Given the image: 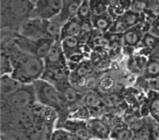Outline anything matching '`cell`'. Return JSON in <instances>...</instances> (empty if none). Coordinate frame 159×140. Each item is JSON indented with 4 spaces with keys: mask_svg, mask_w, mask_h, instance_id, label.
Returning <instances> with one entry per match:
<instances>
[{
    "mask_svg": "<svg viewBox=\"0 0 159 140\" xmlns=\"http://www.w3.org/2000/svg\"><path fill=\"white\" fill-rule=\"evenodd\" d=\"M10 55L14 70L11 74L23 84H32L43 77L44 71L43 59L24 52L14 43L3 49Z\"/></svg>",
    "mask_w": 159,
    "mask_h": 140,
    "instance_id": "cell-1",
    "label": "cell"
},
{
    "mask_svg": "<svg viewBox=\"0 0 159 140\" xmlns=\"http://www.w3.org/2000/svg\"><path fill=\"white\" fill-rule=\"evenodd\" d=\"M34 8L32 0H2V27L18 31L22 24L31 17Z\"/></svg>",
    "mask_w": 159,
    "mask_h": 140,
    "instance_id": "cell-2",
    "label": "cell"
},
{
    "mask_svg": "<svg viewBox=\"0 0 159 140\" xmlns=\"http://www.w3.org/2000/svg\"><path fill=\"white\" fill-rule=\"evenodd\" d=\"M32 84L37 103L54 109L57 113L65 112L69 107L59 90L51 82L41 78Z\"/></svg>",
    "mask_w": 159,
    "mask_h": 140,
    "instance_id": "cell-3",
    "label": "cell"
},
{
    "mask_svg": "<svg viewBox=\"0 0 159 140\" xmlns=\"http://www.w3.org/2000/svg\"><path fill=\"white\" fill-rule=\"evenodd\" d=\"M36 103L33 84H24L17 91L1 100V115L10 114L30 108Z\"/></svg>",
    "mask_w": 159,
    "mask_h": 140,
    "instance_id": "cell-4",
    "label": "cell"
},
{
    "mask_svg": "<svg viewBox=\"0 0 159 140\" xmlns=\"http://www.w3.org/2000/svg\"><path fill=\"white\" fill-rule=\"evenodd\" d=\"M43 60L45 67L44 72L47 73L48 77L52 75L55 77L54 79H56L57 78L66 76V72L68 68L66 66L67 59L62 50L61 40L54 42Z\"/></svg>",
    "mask_w": 159,
    "mask_h": 140,
    "instance_id": "cell-5",
    "label": "cell"
},
{
    "mask_svg": "<svg viewBox=\"0 0 159 140\" xmlns=\"http://www.w3.org/2000/svg\"><path fill=\"white\" fill-rule=\"evenodd\" d=\"M13 42L22 51L44 59L55 41L49 38H30L16 33Z\"/></svg>",
    "mask_w": 159,
    "mask_h": 140,
    "instance_id": "cell-6",
    "label": "cell"
},
{
    "mask_svg": "<svg viewBox=\"0 0 159 140\" xmlns=\"http://www.w3.org/2000/svg\"><path fill=\"white\" fill-rule=\"evenodd\" d=\"M63 0H37L30 18L51 20L61 11Z\"/></svg>",
    "mask_w": 159,
    "mask_h": 140,
    "instance_id": "cell-7",
    "label": "cell"
},
{
    "mask_svg": "<svg viewBox=\"0 0 159 140\" xmlns=\"http://www.w3.org/2000/svg\"><path fill=\"white\" fill-rule=\"evenodd\" d=\"M51 83L59 90L69 107L76 105L82 100L85 94L71 84L67 76L57 78L52 81Z\"/></svg>",
    "mask_w": 159,
    "mask_h": 140,
    "instance_id": "cell-8",
    "label": "cell"
},
{
    "mask_svg": "<svg viewBox=\"0 0 159 140\" xmlns=\"http://www.w3.org/2000/svg\"><path fill=\"white\" fill-rule=\"evenodd\" d=\"M47 21L36 18H28L22 24L18 33L30 38H48Z\"/></svg>",
    "mask_w": 159,
    "mask_h": 140,
    "instance_id": "cell-9",
    "label": "cell"
},
{
    "mask_svg": "<svg viewBox=\"0 0 159 140\" xmlns=\"http://www.w3.org/2000/svg\"><path fill=\"white\" fill-rule=\"evenodd\" d=\"M62 127L69 131L79 139H88L91 138L87 121L81 119L70 118L62 123Z\"/></svg>",
    "mask_w": 159,
    "mask_h": 140,
    "instance_id": "cell-10",
    "label": "cell"
},
{
    "mask_svg": "<svg viewBox=\"0 0 159 140\" xmlns=\"http://www.w3.org/2000/svg\"><path fill=\"white\" fill-rule=\"evenodd\" d=\"M83 0H66L63 1L61 11L57 16L52 20L63 25L70 19L77 15L78 11Z\"/></svg>",
    "mask_w": 159,
    "mask_h": 140,
    "instance_id": "cell-11",
    "label": "cell"
},
{
    "mask_svg": "<svg viewBox=\"0 0 159 140\" xmlns=\"http://www.w3.org/2000/svg\"><path fill=\"white\" fill-rule=\"evenodd\" d=\"M89 129L91 138H110L111 129L103 120L98 118L89 119L87 121Z\"/></svg>",
    "mask_w": 159,
    "mask_h": 140,
    "instance_id": "cell-12",
    "label": "cell"
},
{
    "mask_svg": "<svg viewBox=\"0 0 159 140\" xmlns=\"http://www.w3.org/2000/svg\"><path fill=\"white\" fill-rule=\"evenodd\" d=\"M24 84L21 83L11 75L1 76V100L5 99L22 87Z\"/></svg>",
    "mask_w": 159,
    "mask_h": 140,
    "instance_id": "cell-13",
    "label": "cell"
},
{
    "mask_svg": "<svg viewBox=\"0 0 159 140\" xmlns=\"http://www.w3.org/2000/svg\"><path fill=\"white\" fill-rule=\"evenodd\" d=\"M144 35V34L142 28L139 24H137L123 33L124 44L128 46H136L141 43Z\"/></svg>",
    "mask_w": 159,
    "mask_h": 140,
    "instance_id": "cell-14",
    "label": "cell"
},
{
    "mask_svg": "<svg viewBox=\"0 0 159 140\" xmlns=\"http://www.w3.org/2000/svg\"><path fill=\"white\" fill-rule=\"evenodd\" d=\"M82 22L77 16L70 19L61 27V40L67 37L79 36L81 32Z\"/></svg>",
    "mask_w": 159,
    "mask_h": 140,
    "instance_id": "cell-15",
    "label": "cell"
},
{
    "mask_svg": "<svg viewBox=\"0 0 159 140\" xmlns=\"http://www.w3.org/2000/svg\"><path fill=\"white\" fill-rule=\"evenodd\" d=\"M61 42L62 50L67 60H70L79 52L80 48V38L79 36L67 37L61 40Z\"/></svg>",
    "mask_w": 159,
    "mask_h": 140,
    "instance_id": "cell-16",
    "label": "cell"
},
{
    "mask_svg": "<svg viewBox=\"0 0 159 140\" xmlns=\"http://www.w3.org/2000/svg\"><path fill=\"white\" fill-rule=\"evenodd\" d=\"M92 71V65L88 61L82 62L75 68L69 77L72 85L85 79V77Z\"/></svg>",
    "mask_w": 159,
    "mask_h": 140,
    "instance_id": "cell-17",
    "label": "cell"
},
{
    "mask_svg": "<svg viewBox=\"0 0 159 140\" xmlns=\"http://www.w3.org/2000/svg\"><path fill=\"white\" fill-rule=\"evenodd\" d=\"M91 23L93 28L98 30L106 32L109 31L111 25L114 23L111 16L107 12L106 14L102 15H91Z\"/></svg>",
    "mask_w": 159,
    "mask_h": 140,
    "instance_id": "cell-18",
    "label": "cell"
},
{
    "mask_svg": "<svg viewBox=\"0 0 159 140\" xmlns=\"http://www.w3.org/2000/svg\"><path fill=\"white\" fill-rule=\"evenodd\" d=\"M134 131L127 124L120 123L111 129L110 138L117 139H131L134 138Z\"/></svg>",
    "mask_w": 159,
    "mask_h": 140,
    "instance_id": "cell-19",
    "label": "cell"
},
{
    "mask_svg": "<svg viewBox=\"0 0 159 140\" xmlns=\"http://www.w3.org/2000/svg\"><path fill=\"white\" fill-rule=\"evenodd\" d=\"M82 101L84 105H85L89 110L98 109L103 104L102 98H100L97 93L91 91L85 94L82 98Z\"/></svg>",
    "mask_w": 159,
    "mask_h": 140,
    "instance_id": "cell-20",
    "label": "cell"
},
{
    "mask_svg": "<svg viewBox=\"0 0 159 140\" xmlns=\"http://www.w3.org/2000/svg\"><path fill=\"white\" fill-rule=\"evenodd\" d=\"M119 18L125 24L128 28H130L139 24L140 21V15L139 13L128 10L119 15Z\"/></svg>",
    "mask_w": 159,
    "mask_h": 140,
    "instance_id": "cell-21",
    "label": "cell"
},
{
    "mask_svg": "<svg viewBox=\"0 0 159 140\" xmlns=\"http://www.w3.org/2000/svg\"><path fill=\"white\" fill-rule=\"evenodd\" d=\"M144 77L146 79L159 77V60L156 59H150L146 63L144 71Z\"/></svg>",
    "mask_w": 159,
    "mask_h": 140,
    "instance_id": "cell-22",
    "label": "cell"
},
{
    "mask_svg": "<svg viewBox=\"0 0 159 140\" xmlns=\"http://www.w3.org/2000/svg\"><path fill=\"white\" fill-rule=\"evenodd\" d=\"M13 70V64L10 55L6 51L2 50L1 54V76L11 75Z\"/></svg>",
    "mask_w": 159,
    "mask_h": 140,
    "instance_id": "cell-23",
    "label": "cell"
},
{
    "mask_svg": "<svg viewBox=\"0 0 159 140\" xmlns=\"http://www.w3.org/2000/svg\"><path fill=\"white\" fill-rule=\"evenodd\" d=\"M91 15L92 14L89 0H83L80 7H79L77 17L80 20L81 22H84L91 21Z\"/></svg>",
    "mask_w": 159,
    "mask_h": 140,
    "instance_id": "cell-24",
    "label": "cell"
},
{
    "mask_svg": "<svg viewBox=\"0 0 159 140\" xmlns=\"http://www.w3.org/2000/svg\"><path fill=\"white\" fill-rule=\"evenodd\" d=\"M89 2L93 15H102L107 12V3L100 0H89Z\"/></svg>",
    "mask_w": 159,
    "mask_h": 140,
    "instance_id": "cell-25",
    "label": "cell"
},
{
    "mask_svg": "<svg viewBox=\"0 0 159 140\" xmlns=\"http://www.w3.org/2000/svg\"><path fill=\"white\" fill-rule=\"evenodd\" d=\"M52 139H66V140H77L79 139L74 134L69 131L61 127L52 131L51 134Z\"/></svg>",
    "mask_w": 159,
    "mask_h": 140,
    "instance_id": "cell-26",
    "label": "cell"
},
{
    "mask_svg": "<svg viewBox=\"0 0 159 140\" xmlns=\"http://www.w3.org/2000/svg\"><path fill=\"white\" fill-rule=\"evenodd\" d=\"M102 101L103 104L107 106H116L121 103V102L122 101V97L118 93L110 92L106 93L105 97L102 98Z\"/></svg>",
    "mask_w": 159,
    "mask_h": 140,
    "instance_id": "cell-27",
    "label": "cell"
},
{
    "mask_svg": "<svg viewBox=\"0 0 159 140\" xmlns=\"http://www.w3.org/2000/svg\"><path fill=\"white\" fill-rule=\"evenodd\" d=\"M141 44L144 47H157L159 46V37L150 33L144 34Z\"/></svg>",
    "mask_w": 159,
    "mask_h": 140,
    "instance_id": "cell-28",
    "label": "cell"
},
{
    "mask_svg": "<svg viewBox=\"0 0 159 140\" xmlns=\"http://www.w3.org/2000/svg\"><path fill=\"white\" fill-rule=\"evenodd\" d=\"M150 112L154 119H159V96H154L149 103Z\"/></svg>",
    "mask_w": 159,
    "mask_h": 140,
    "instance_id": "cell-29",
    "label": "cell"
},
{
    "mask_svg": "<svg viewBox=\"0 0 159 140\" xmlns=\"http://www.w3.org/2000/svg\"><path fill=\"white\" fill-rule=\"evenodd\" d=\"M114 86V81L111 78H105L99 83V89L105 93H110Z\"/></svg>",
    "mask_w": 159,
    "mask_h": 140,
    "instance_id": "cell-30",
    "label": "cell"
},
{
    "mask_svg": "<svg viewBox=\"0 0 159 140\" xmlns=\"http://www.w3.org/2000/svg\"><path fill=\"white\" fill-rule=\"evenodd\" d=\"M150 127H148V131L150 135H152L154 139H159V125L153 121L149 122Z\"/></svg>",
    "mask_w": 159,
    "mask_h": 140,
    "instance_id": "cell-31",
    "label": "cell"
},
{
    "mask_svg": "<svg viewBox=\"0 0 159 140\" xmlns=\"http://www.w3.org/2000/svg\"><path fill=\"white\" fill-rule=\"evenodd\" d=\"M146 7V3L144 2L140 1V0H135L134 2L132 3V11L136 12V13H140V11L144 10Z\"/></svg>",
    "mask_w": 159,
    "mask_h": 140,
    "instance_id": "cell-32",
    "label": "cell"
},
{
    "mask_svg": "<svg viewBox=\"0 0 159 140\" xmlns=\"http://www.w3.org/2000/svg\"><path fill=\"white\" fill-rule=\"evenodd\" d=\"M148 86L150 88L155 90H159V77L148 79Z\"/></svg>",
    "mask_w": 159,
    "mask_h": 140,
    "instance_id": "cell-33",
    "label": "cell"
},
{
    "mask_svg": "<svg viewBox=\"0 0 159 140\" xmlns=\"http://www.w3.org/2000/svg\"><path fill=\"white\" fill-rule=\"evenodd\" d=\"M100 1H102V2H106V3H107V2L110 1V0H100Z\"/></svg>",
    "mask_w": 159,
    "mask_h": 140,
    "instance_id": "cell-34",
    "label": "cell"
},
{
    "mask_svg": "<svg viewBox=\"0 0 159 140\" xmlns=\"http://www.w3.org/2000/svg\"><path fill=\"white\" fill-rule=\"evenodd\" d=\"M32 1L33 2H34V3H35V2L37 1V0H32Z\"/></svg>",
    "mask_w": 159,
    "mask_h": 140,
    "instance_id": "cell-35",
    "label": "cell"
},
{
    "mask_svg": "<svg viewBox=\"0 0 159 140\" xmlns=\"http://www.w3.org/2000/svg\"><path fill=\"white\" fill-rule=\"evenodd\" d=\"M158 60H159V59H158Z\"/></svg>",
    "mask_w": 159,
    "mask_h": 140,
    "instance_id": "cell-36",
    "label": "cell"
}]
</instances>
